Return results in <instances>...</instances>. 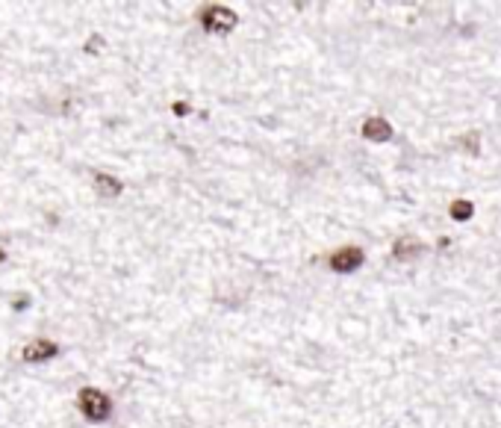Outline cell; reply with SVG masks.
<instances>
[{
  "instance_id": "1",
  "label": "cell",
  "mask_w": 501,
  "mask_h": 428,
  "mask_svg": "<svg viewBox=\"0 0 501 428\" xmlns=\"http://www.w3.org/2000/svg\"><path fill=\"white\" fill-rule=\"evenodd\" d=\"M77 405H80V414L86 416L89 422H103V420H109V414H112L109 396L98 387H83L77 396Z\"/></svg>"
},
{
  "instance_id": "2",
  "label": "cell",
  "mask_w": 501,
  "mask_h": 428,
  "mask_svg": "<svg viewBox=\"0 0 501 428\" xmlns=\"http://www.w3.org/2000/svg\"><path fill=\"white\" fill-rule=\"evenodd\" d=\"M236 24H239V15L233 12L231 6L215 3V6H206L204 12H201V27L210 36H227Z\"/></svg>"
},
{
  "instance_id": "3",
  "label": "cell",
  "mask_w": 501,
  "mask_h": 428,
  "mask_svg": "<svg viewBox=\"0 0 501 428\" xmlns=\"http://www.w3.org/2000/svg\"><path fill=\"white\" fill-rule=\"evenodd\" d=\"M363 248H357V245H348V248H339L337 254H330V269L333 272H339V275H348V272H357V269L363 266Z\"/></svg>"
},
{
  "instance_id": "4",
  "label": "cell",
  "mask_w": 501,
  "mask_h": 428,
  "mask_svg": "<svg viewBox=\"0 0 501 428\" xmlns=\"http://www.w3.org/2000/svg\"><path fill=\"white\" fill-rule=\"evenodd\" d=\"M56 351H59L56 343H50V340H33V343H27V346H24L21 358H24L27 363H41V360L56 358Z\"/></svg>"
},
{
  "instance_id": "5",
  "label": "cell",
  "mask_w": 501,
  "mask_h": 428,
  "mask_svg": "<svg viewBox=\"0 0 501 428\" xmlns=\"http://www.w3.org/2000/svg\"><path fill=\"white\" fill-rule=\"evenodd\" d=\"M92 186H95V192L103 198V201H116V198L124 192V183L118 181V177L103 174V172H98L95 177H92Z\"/></svg>"
},
{
  "instance_id": "6",
  "label": "cell",
  "mask_w": 501,
  "mask_h": 428,
  "mask_svg": "<svg viewBox=\"0 0 501 428\" xmlns=\"http://www.w3.org/2000/svg\"><path fill=\"white\" fill-rule=\"evenodd\" d=\"M363 136L366 139H372V142H386V139H392V124L386 121V119H366L363 121Z\"/></svg>"
},
{
  "instance_id": "7",
  "label": "cell",
  "mask_w": 501,
  "mask_h": 428,
  "mask_svg": "<svg viewBox=\"0 0 501 428\" xmlns=\"http://www.w3.org/2000/svg\"><path fill=\"white\" fill-rule=\"evenodd\" d=\"M419 243H416V239H398V243H395V248H392V257L395 260H410V257H416L419 254Z\"/></svg>"
},
{
  "instance_id": "8",
  "label": "cell",
  "mask_w": 501,
  "mask_h": 428,
  "mask_svg": "<svg viewBox=\"0 0 501 428\" xmlns=\"http://www.w3.org/2000/svg\"><path fill=\"white\" fill-rule=\"evenodd\" d=\"M451 216L454 218H469V216H472V204H469V201H454L451 204Z\"/></svg>"
},
{
  "instance_id": "9",
  "label": "cell",
  "mask_w": 501,
  "mask_h": 428,
  "mask_svg": "<svg viewBox=\"0 0 501 428\" xmlns=\"http://www.w3.org/2000/svg\"><path fill=\"white\" fill-rule=\"evenodd\" d=\"M174 112H177V116H186V112H189V110H186V103H180V101H177V103H174Z\"/></svg>"
},
{
  "instance_id": "10",
  "label": "cell",
  "mask_w": 501,
  "mask_h": 428,
  "mask_svg": "<svg viewBox=\"0 0 501 428\" xmlns=\"http://www.w3.org/2000/svg\"><path fill=\"white\" fill-rule=\"evenodd\" d=\"M3 260H6V252H3V248H0V263H3Z\"/></svg>"
}]
</instances>
